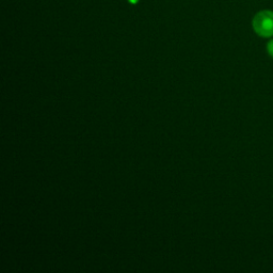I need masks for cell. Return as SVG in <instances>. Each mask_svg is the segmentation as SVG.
Segmentation results:
<instances>
[{"mask_svg": "<svg viewBox=\"0 0 273 273\" xmlns=\"http://www.w3.org/2000/svg\"><path fill=\"white\" fill-rule=\"evenodd\" d=\"M267 51H268V54L273 58V40H271L267 44Z\"/></svg>", "mask_w": 273, "mask_h": 273, "instance_id": "2", "label": "cell"}, {"mask_svg": "<svg viewBox=\"0 0 273 273\" xmlns=\"http://www.w3.org/2000/svg\"><path fill=\"white\" fill-rule=\"evenodd\" d=\"M127 1H128L129 3H131V4L135 5V4H138L140 0H127Z\"/></svg>", "mask_w": 273, "mask_h": 273, "instance_id": "3", "label": "cell"}, {"mask_svg": "<svg viewBox=\"0 0 273 273\" xmlns=\"http://www.w3.org/2000/svg\"><path fill=\"white\" fill-rule=\"evenodd\" d=\"M253 29L263 37L273 36V12L265 10L258 12L253 18Z\"/></svg>", "mask_w": 273, "mask_h": 273, "instance_id": "1", "label": "cell"}]
</instances>
